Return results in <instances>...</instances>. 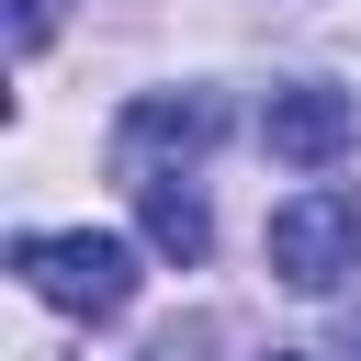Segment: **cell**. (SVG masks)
<instances>
[{
    "label": "cell",
    "mask_w": 361,
    "mask_h": 361,
    "mask_svg": "<svg viewBox=\"0 0 361 361\" xmlns=\"http://www.w3.org/2000/svg\"><path fill=\"white\" fill-rule=\"evenodd\" d=\"M338 361H361V316H350V327H338Z\"/></svg>",
    "instance_id": "obj_5"
},
{
    "label": "cell",
    "mask_w": 361,
    "mask_h": 361,
    "mask_svg": "<svg viewBox=\"0 0 361 361\" xmlns=\"http://www.w3.org/2000/svg\"><path fill=\"white\" fill-rule=\"evenodd\" d=\"M11 271H23L45 305H68V316H124V305H135V248H124V237H102V226L23 237V248H11Z\"/></svg>",
    "instance_id": "obj_1"
},
{
    "label": "cell",
    "mask_w": 361,
    "mask_h": 361,
    "mask_svg": "<svg viewBox=\"0 0 361 361\" xmlns=\"http://www.w3.org/2000/svg\"><path fill=\"white\" fill-rule=\"evenodd\" d=\"M124 192H135V214H147V248L192 271V259H203V237H214V226H203V192H192L180 169H135Z\"/></svg>",
    "instance_id": "obj_4"
},
{
    "label": "cell",
    "mask_w": 361,
    "mask_h": 361,
    "mask_svg": "<svg viewBox=\"0 0 361 361\" xmlns=\"http://www.w3.org/2000/svg\"><path fill=\"white\" fill-rule=\"evenodd\" d=\"M259 135H271V158H282V169H327V158H350L361 113H350V90H271Z\"/></svg>",
    "instance_id": "obj_3"
},
{
    "label": "cell",
    "mask_w": 361,
    "mask_h": 361,
    "mask_svg": "<svg viewBox=\"0 0 361 361\" xmlns=\"http://www.w3.org/2000/svg\"><path fill=\"white\" fill-rule=\"evenodd\" d=\"M361 259V203L350 192H293L271 203V271L293 293H338V271Z\"/></svg>",
    "instance_id": "obj_2"
},
{
    "label": "cell",
    "mask_w": 361,
    "mask_h": 361,
    "mask_svg": "<svg viewBox=\"0 0 361 361\" xmlns=\"http://www.w3.org/2000/svg\"><path fill=\"white\" fill-rule=\"evenodd\" d=\"M259 361H305V350H259Z\"/></svg>",
    "instance_id": "obj_6"
}]
</instances>
